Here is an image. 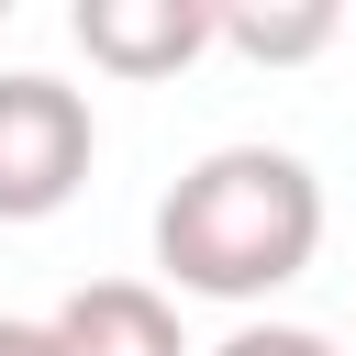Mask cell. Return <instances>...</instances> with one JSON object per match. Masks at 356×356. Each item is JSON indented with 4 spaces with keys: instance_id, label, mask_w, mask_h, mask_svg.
I'll list each match as a JSON object with an SVG mask.
<instances>
[{
    "instance_id": "cell-7",
    "label": "cell",
    "mask_w": 356,
    "mask_h": 356,
    "mask_svg": "<svg viewBox=\"0 0 356 356\" xmlns=\"http://www.w3.org/2000/svg\"><path fill=\"white\" fill-rule=\"evenodd\" d=\"M0 356H56V334H44V323H11V312H0Z\"/></svg>"
},
{
    "instance_id": "cell-4",
    "label": "cell",
    "mask_w": 356,
    "mask_h": 356,
    "mask_svg": "<svg viewBox=\"0 0 356 356\" xmlns=\"http://www.w3.org/2000/svg\"><path fill=\"white\" fill-rule=\"evenodd\" d=\"M44 334H56V356H189L167 289H145V278H89V289H67V312H56Z\"/></svg>"
},
{
    "instance_id": "cell-1",
    "label": "cell",
    "mask_w": 356,
    "mask_h": 356,
    "mask_svg": "<svg viewBox=\"0 0 356 356\" xmlns=\"http://www.w3.org/2000/svg\"><path fill=\"white\" fill-rule=\"evenodd\" d=\"M323 245V178L289 145H211L156 200V267L189 300H278Z\"/></svg>"
},
{
    "instance_id": "cell-6",
    "label": "cell",
    "mask_w": 356,
    "mask_h": 356,
    "mask_svg": "<svg viewBox=\"0 0 356 356\" xmlns=\"http://www.w3.org/2000/svg\"><path fill=\"white\" fill-rule=\"evenodd\" d=\"M211 356H334V334H312V323H245V334H222Z\"/></svg>"
},
{
    "instance_id": "cell-5",
    "label": "cell",
    "mask_w": 356,
    "mask_h": 356,
    "mask_svg": "<svg viewBox=\"0 0 356 356\" xmlns=\"http://www.w3.org/2000/svg\"><path fill=\"white\" fill-rule=\"evenodd\" d=\"M334 33H345L334 0H300V11H211V44H234V56H256V67H300V56H323Z\"/></svg>"
},
{
    "instance_id": "cell-3",
    "label": "cell",
    "mask_w": 356,
    "mask_h": 356,
    "mask_svg": "<svg viewBox=\"0 0 356 356\" xmlns=\"http://www.w3.org/2000/svg\"><path fill=\"white\" fill-rule=\"evenodd\" d=\"M67 33L100 78H178L189 56H211V0H78Z\"/></svg>"
},
{
    "instance_id": "cell-2",
    "label": "cell",
    "mask_w": 356,
    "mask_h": 356,
    "mask_svg": "<svg viewBox=\"0 0 356 356\" xmlns=\"http://www.w3.org/2000/svg\"><path fill=\"white\" fill-rule=\"evenodd\" d=\"M89 156H100L89 89H67L44 67H0V222L67 211L89 189Z\"/></svg>"
}]
</instances>
